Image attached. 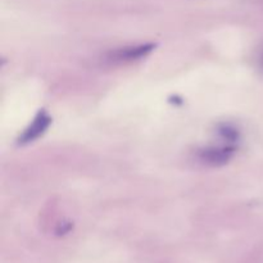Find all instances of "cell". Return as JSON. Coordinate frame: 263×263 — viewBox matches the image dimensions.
Masks as SVG:
<instances>
[{"label": "cell", "instance_id": "cell-1", "mask_svg": "<svg viewBox=\"0 0 263 263\" xmlns=\"http://www.w3.org/2000/svg\"><path fill=\"white\" fill-rule=\"evenodd\" d=\"M50 122H51V118L49 117L45 112L39 113V115L36 116L35 120H33V122L30 125V127H28L27 130L23 133V135L21 136L20 139L21 143L27 144V143H31V141L36 140L39 136H41L44 133H45V130L49 127Z\"/></svg>", "mask_w": 263, "mask_h": 263}, {"label": "cell", "instance_id": "cell-2", "mask_svg": "<svg viewBox=\"0 0 263 263\" xmlns=\"http://www.w3.org/2000/svg\"><path fill=\"white\" fill-rule=\"evenodd\" d=\"M153 44H145V45L143 44V45L131 46V48L118 49L115 53H112V59L118 62L135 61V59H140L143 57H145L148 53H151L153 50Z\"/></svg>", "mask_w": 263, "mask_h": 263}, {"label": "cell", "instance_id": "cell-3", "mask_svg": "<svg viewBox=\"0 0 263 263\" xmlns=\"http://www.w3.org/2000/svg\"><path fill=\"white\" fill-rule=\"evenodd\" d=\"M234 153V149L230 146H222V148H211L207 151L202 152V159L205 163H210L216 166V164H223L231 158Z\"/></svg>", "mask_w": 263, "mask_h": 263}, {"label": "cell", "instance_id": "cell-4", "mask_svg": "<svg viewBox=\"0 0 263 263\" xmlns=\"http://www.w3.org/2000/svg\"><path fill=\"white\" fill-rule=\"evenodd\" d=\"M262 63H263V57H262Z\"/></svg>", "mask_w": 263, "mask_h": 263}]
</instances>
